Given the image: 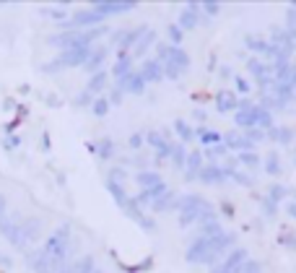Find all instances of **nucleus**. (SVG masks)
Here are the masks:
<instances>
[{
	"mask_svg": "<svg viewBox=\"0 0 296 273\" xmlns=\"http://www.w3.org/2000/svg\"><path fill=\"white\" fill-rule=\"evenodd\" d=\"M68 242H70V232H68V226H60L58 232H55L47 244H44V255L50 258V263L55 268H60L62 266V260H65V255H68Z\"/></svg>",
	"mask_w": 296,
	"mask_h": 273,
	"instance_id": "1",
	"label": "nucleus"
},
{
	"mask_svg": "<svg viewBox=\"0 0 296 273\" xmlns=\"http://www.w3.org/2000/svg\"><path fill=\"white\" fill-rule=\"evenodd\" d=\"M101 21V16L94 11V8H86V11H78V13H73L70 16V21L68 26H94Z\"/></svg>",
	"mask_w": 296,
	"mask_h": 273,
	"instance_id": "2",
	"label": "nucleus"
},
{
	"mask_svg": "<svg viewBox=\"0 0 296 273\" xmlns=\"http://www.w3.org/2000/svg\"><path fill=\"white\" fill-rule=\"evenodd\" d=\"M94 11L104 18V16H112V13H125V11H130L133 3H94L91 5Z\"/></svg>",
	"mask_w": 296,
	"mask_h": 273,
	"instance_id": "3",
	"label": "nucleus"
},
{
	"mask_svg": "<svg viewBox=\"0 0 296 273\" xmlns=\"http://www.w3.org/2000/svg\"><path fill=\"white\" fill-rule=\"evenodd\" d=\"M107 60V47H94L86 60V70L91 73H101V62Z\"/></svg>",
	"mask_w": 296,
	"mask_h": 273,
	"instance_id": "4",
	"label": "nucleus"
},
{
	"mask_svg": "<svg viewBox=\"0 0 296 273\" xmlns=\"http://www.w3.org/2000/svg\"><path fill=\"white\" fill-rule=\"evenodd\" d=\"M29 263H31V268H34L36 273H52V271H55V266L50 263V258H47V255H44L42 250L36 252V255H31Z\"/></svg>",
	"mask_w": 296,
	"mask_h": 273,
	"instance_id": "5",
	"label": "nucleus"
},
{
	"mask_svg": "<svg viewBox=\"0 0 296 273\" xmlns=\"http://www.w3.org/2000/svg\"><path fill=\"white\" fill-rule=\"evenodd\" d=\"M107 89V73L101 70V73H94V76H91V81H89V86H86V91L91 96H99L101 91Z\"/></svg>",
	"mask_w": 296,
	"mask_h": 273,
	"instance_id": "6",
	"label": "nucleus"
},
{
	"mask_svg": "<svg viewBox=\"0 0 296 273\" xmlns=\"http://www.w3.org/2000/svg\"><path fill=\"white\" fill-rule=\"evenodd\" d=\"M62 273H94V258H81V260H76L70 268H65Z\"/></svg>",
	"mask_w": 296,
	"mask_h": 273,
	"instance_id": "7",
	"label": "nucleus"
},
{
	"mask_svg": "<svg viewBox=\"0 0 296 273\" xmlns=\"http://www.w3.org/2000/svg\"><path fill=\"white\" fill-rule=\"evenodd\" d=\"M109 107H112V104H109V99L96 96V99H94V104H91V112H94L96 117H104V115L109 112Z\"/></svg>",
	"mask_w": 296,
	"mask_h": 273,
	"instance_id": "8",
	"label": "nucleus"
},
{
	"mask_svg": "<svg viewBox=\"0 0 296 273\" xmlns=\"http://www.w3.org/2000/svg\"><path fill=\"white\" fill-rule=\"evenodd\" d=\"M94 151L99 153L101 159H109L115 153V149H112V141L109 138H104V141H99V143H94Z\"/></svg>",
	"mask_w": 296,
	"mask_h": 273,
	"instance_id": "9",
	"label": "nucleus"
},
{
	"mask_svg": "<svg viewBox=\"0 0 296 273\" xmlns=\"http://www.w3.org/2000/svg\"><path fill=\"white\" fill-rule=\"evenodd\" d=\"M119 89H127V91H141L143 89V76H130L122 84V81H119Z\"/></svg>",
	"mask_w": 296,
	"mask_h": 273,
	"instance_id": "10",
	"label": "nucleus"
},
{
	"mask_svg": "<svg viewBox=\"0 0 296 273\" xmlns=\"http://www.w3.org/2000/svg\"><path fill=\"white\" fill-rule=\"evenodd\" d=\"M127 73H130V58H127V55H119V62L115 65V76H127Z\"/></svg>",
	"mask_w": 296,
	"mask_h": 273,
	"instance_id": "11",
	"label": "nucleus"
},
{
	"mask_svg": "<svg viewBox=\"0 0 296 273\" xmlns=\"http://www.w3.org/2000/svg\"><path fill=\"white\" fill-rule=\"evenodd\" d=\"M141 76H143V78H156V76H159V68H156L153 62H148V65L141 70Z\"/></svg>",
	"mask_w": 296,
	"mask_h": 273,
	"instance_id": "12",
	"label": "nucleus"
},
{
	"mask_svg": "<svg viewBox=\"0 0 296 273\" xmlns=\"http://www.w3.org/2000/svg\"><path fill=\"white\" fill-rule=\"evenodd\" d=\"M94 99H96V96H91L89 91H83V94H78V99H76V102H78L81 107H89V102L94 104Z\"/></svg>",
	"mask_w": 296,
	"mask_h": 273,
	"instance_id": "13",
	"label": "nucleus"
},
{
	"mask_svg": "<svg viewBox=\"0 0 296 273\" xmlns=\"http://www.w3.org/2000/svg\"><path fill=\"white\" fill-rule=\"evenodd\" d=\"M138 180H141L143 185H153V182H156V177H153V175H141Z\"/></svg>",
	"mask_w": 296,
	"mask_h": 273,
	"instance_id": "14",
	"label": "nucleus"
},
{
	"mask_svg": "<svg viewBox=\"0 0 296 273\" xmlns=\"http://www.w3.org/2000/svg\"><path fill=\"white\" fill-rule=\"evenodd\" d=\"M16 143H21V141H18V138H13V135H11V138H8V149H16Z\"/></svg>",
	"mask_w": 296,
	"mask_h": 273,
	"instance_id": "15",
	"label": "nucleus"
}]
</instances>
